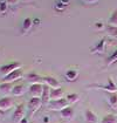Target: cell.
I'll list each match as a JSON object with an SVG mask.
<instances>
[{
  "label": "cell",
  "instance_id": "cell-30",
  "mask_svg": "<svg viewBox=\"0 0 117 123\" xmlns=\"http://www.w3.org/2000/svg\"><path fill=\"white\" fill-rule=\"evenodd\" d=\"M19 1L20 0H6V2H7L8 5H17Z\"/></svg>",
  "mask_w": 117,
  "mask_h": 123
},
{
  "label": "cell",
  "instance_id": "cell-6",
  "mask_svg": "<svg viewBox=\"0 0 117 123\" xmlns=\"http://www.w3.org/2000/svg\"><path fill=\"white\" fill-rule=\"evenodd\" d=\"M29 94L30 97H41L42 92H43V83L38 82V83H32L29 86Z\"/></svg>",
  "mask_w": 117,
  "mask_h": 123
},
{
  "label": "cell",
  "instance_id": "cell-9",
  "mask_svg": "<svg viewBox=\"0 0 117 123\" xmlns=\"http://www.w3.org/2000/svg\"><path fill=\"white\" fill-rule=\"evenodd\" d=\"M13 105H14L13 98L10 97V96H5V97H1V98H0V110L6 111L7 109L12 108Z\"/></svg>",
  "mask_w": 117,
  "mask_h": 123
},
{
  "label": "cell",
  "instance_id": "cell-26",
  "mask_svg": "<svg viewBox=\"0 0 117 123\" xmlns=\"http://www.w3.org/2000/svg\"><path fill=\"white\" fill-rule=\"evenodd\" d=\"M54 10L58 11V12H62V11L66 10V5H63L60 0H58V1L55 2V5H54Z\"/></svg>",
  "mask_w": 117,
  "mask_h": 123
},
{
  "label": "cell",
  "instance_id": "cell-33",
  "mask_svg": "<svg viewBox=\"0 0 117 123\" xmlns=\"http://www.w3.org/2000/svg\"><path fill=\"white\" fill-rule=\"evenodd\" d=\"M39 22H40L39 19H34V20H33V25H38Z\"/></svg>",
  "mask_w": 117,
  "mask_h": 123
},
{
  "label": "cell",
  "instance_id": "cell-22",
  "mask_svg": "<svg viewBox=\"0 0 117 123\" xmlns=\"http://www.w3.org/2000/svg\"><path fill=\"white\" fill-rule=\"evenodd\" d=\"M109 104L111 108L117 109V93H109Z\"/></svg>",
  "mask_w": 117,
  "mask_h": 123
},
{
  "label": "cell",
  "instance_id": "cell-20",
  "mask_svg": "<svg viewBox=\"0 0 117 123\" xmlns=\"http://www.w3.org/2000/svg\"><path fill=\"white\" fill-rule=\"evenodd\" d=\"M101 123H117V116L114 114H108L105 116H103Z\"/></svg>",
  "mask_w": 117,
  "mask_h": 123
},
{
  "label": "cell",
  "instance_id": "cell-29",
  "mask_svg": "<svg viewBox=\"0 0 117 123\" xmlns=\"http://www.w3.org/2000/svg\"><path fill=\"white\" fill-rule=\"evenodd\" d=\"M82 1L87 5H95V4L98 2V0H82Z\"/></svg>",
  "mask_w": 117,
  "mask_h": 123
},
{
  "label": "cell",
  "instance_id": "cell-3",
  "mask_svg": "<svg viewBox=\"0 0 117 123\" xmlns=\"http://www.w3.org/2000/svg\"><path fill=\"white\" fill-rule=\"evenodd\" d=\"M26 114V105L23 103H20L15 107V110L13 113V121L14 123H20L22 118H25Z\"/></svg>",
  "mask_w": 117,
  "mask_h": 123
},
{
  "label": "cell",
  "instance_id": "cell-13",
  "mask_svg": "<svg viewBox=\"0 0 117 123\" xmlns=\"http://www.w3.org/2000/svg\"><path fill=\"white\" fill-rule=\"evenodd\" d=\"M41 101H42V104H48L50 101V87L46 83H43V92L41 96Z\"/></svg>",
  "mask_w": 117,
  "mask_h": 123
},
{
  "label": "cell",
  "instance_id": "cell-19",
  "mask_svg": "<svg viewBox=\"0 0 117 123\" xmlns=\"http://www.w3.org/2000/svg\"><path fill=\"white\" fill-rule=\"evenodd\" d=\"M105 31H107L108 35L114 39H117V26L112 25H105Z\"/></svg>",
  "mask_w": 117,
  "mask_h": 123
},
{
  "label": "cell",
  "instance_id": "cell-23",
  "mask_svg": "<svg viewBox=\"0 0 117 123\" xmlns=\"http://www.w3.org/2000/svg\"><path fill=\"white\" fill-rule=\"evenodd\" d=\"M108 25H112V26H117V8L111 12L109 20H108Z\"/></svg>",
  "mask_w": 117,
  "mask_h": 123
},
{
  "label": "cell",
  "instance_id": "cell-27",
  "mask_svg": "<svg viewBox=\"0 0 117 123\" xmlns=\"http://www.w3.org/2000/svg\"><path fill=\"white\" fill-rule=\"evenodd\" d=\"M94 27L96 31H102V29H105V25L102 22V21H96L94 24Z\"/></svg>",
  "mask_w": 117,
  "mask_h": 123
},
{
  "label": "cell",
  "instance_id": "cell-34",
  "mask_svg": "<svg viewBox=\"0 0 117 123\" xmlns=\"http://www.w3.org/2000/svg\"><path fill=\"white\" fill-rule=\"evenodd\" d=\"M20 123H28V120L25 117V118H22V120H21V122H20Z\"/></svg>",
  "mask_w": 117,
  "mask_h": 123
},
{
  "label": "cell",
  "instance_id": "cell-25",
  "mask_svg": "<svg viewBox=\"0 0 117 123\" xmlns=\"http://www.w3.org/2000/svg\"><path fill=\"white\" fill-rule=\"evenodd\" d=\"M67 101L69 102V104H73V103H76L80 98V95L78 94H75V93H71V94H68L66 96Z\"/></svg>",
  "mask_w": 117,
  "mask_h": 123
},
{
  "label": "cell",
  "instance_id": "cell-17",
  "mask_svg": "<svg viewBox=\"0 0 117 123\" xmlns=\"http://www.w3.org/2000/svg\"><path fill=\"white\" fill-rule=\"evenodd\" d=\"M25 77H26L28 81L33 82V83H38L39 81H42V77H40V75H38V74L34 73V72H29V73H27V74L25 75Z\"/></svg>",
  "mask_w": 117,
  "mask_h": 123
},
{
  "label": "cell",
  "instance_id": "cell-16",
  "mask_svg": "<svg viewBox=\"0 0 117 123\" xmlns=\"http://www.w3.org/2000/svg\"><path fill=\"white\" fill-rule=\"evenodd\" d=\"M78 76V72L76 69H68L66 73H64V77L68 80V81H75Z\"/></svg>",
  "mask_w": 117,
  "mask_h": 123
},
{
  "label": "cell",
  "instance_id": "cell-18",
  "mask_svg": "<svg viewBox=\"0 0 117 123\" xmlns=\"http://www.w3.org/2000/svg\"><path fill=\"white\" fill-rule=\"evenodd\" d=\"M13 87H14L13 82H2V83H0V92H2L4 94H7V93L12 92Z\"/></svg>",
  "mask_w": 117,
  "mask_h": 123
},
{
  "label": "cell",
  "instance_id": "cell-7",
  "mask_svg": "<svg viewBox=\"0 0 117 123\" xmlns=\"http://www.w3.org/2000/svg\"><path fill=\"white\" fill-rule=\"evenodd\" d=\"M23 76V70L21 68H18L15 70H13L12 73H10L8 75L2 77V82H14L17 80H19L20 77Z\"/></svg>",
  "mask_w": 117,
  "mask_h": 123
},
{
  "label": "cell",
  "instance_id": "cell-5",
  "mask_svg": "<svg viewBox=\"0 0 117 123\" xmlns=\"http://www.w3.org/2000/svg\"><path fill=\"white\" fill-rule=\"evenodd\" d=\"M27 105H28V109L30 110V115L33 116V115L40 109V107L42 105L41 97H30Z\"/></svg>",
  "mask_w": 117,
  "mask_h": 123
},
{
  "label": "cell",
  "instance_id": "cell-1",
  "mask_svg": "<svg viewBox=\"0 0 117 123\" xmlns=\"http://www.w3.org/2000/svg\"><path fill=\"white\" fill-rule=\"evenodd\" d=\"M88 88H95V89H102L107 93H117V86L115 85L114 80L111 77L108 79L107 85H90L88 86Z\"/></svg>",
  "mask_w": 117,
  "mask_h": 123
},
{
  "label": "cell",
  "instance_id": "cell-14",
  "mask_svg": "<svg viewBox=\"0 0 117 123\" xmlns=\"http://www.w3.org/2000/svg\"><path fill=\"white\" fill-rule=\"evenodd\" d=\"M63 97V90L62 88H55V89H50V100H58Z\"/></svg>",
  "mask_w": 117,
  "mask_h": 123
},
{
  "label": "cell",
  "instance_id": "cell-2",
  "mask_svg": "<svg viewBox=\"0 0 117 123\" xmlns=\"http://www.w3.org/2000/svg\"><path fill=\"white\" fill-rule=\"evenodd\" d=\"M47 105H48V109H50V110L60 111V110H62L63 108L68 107L69 102L67 101V98H63V97H62V98H58V100H50Z\"/></svg>",
  "mask_w": 117,
  "mask_h": 123
},
{
  "label": "cell",
  "instance_id": "cell-31",
  "mask_svg": "<svg viewBox=\"0 0 117 123\" xmlns=\"http://www.w3.org/2000/svg\"><path fill=\"white\" fill-rule=\"evenodd\" d=\"M60 1H61V2L63 4V5H66V6H67L69 2H70V0H60Z\"/></svg>",
  "mask_w": 117,
  "mask_h": 123
},
{
  "label": "cell",
  "instance_id": "cell-36",
  "mask_svg": "<svg viewBox=\"0 0 117 123\" xmlns=\"http://www.w3.org/2000/svg\"><path fill=\"white\" fill-rule=\"evenodd\" d=\"M2 2H6V0H0V4H2Z\"/></svg>",
  "mask_w": 117,
  "mask_h": 123
},
{
  "label": "cell",
  "instance_id": "cell-15",
  "mask_svg": "<svg viewBox=\"0 0 117 123\" xmlns=\"http://www.w3.org/2000/svg\"><path fill=\"white\" fill-rule=\"evenodd\" d=\"M25 93V85L23 83H19V85H15L12 89V94L13 96H21Z\"/></svg>",
  "mask_w": 117,
  "mask_h": 123
},
{
  "label": "cell",
  "instance_id": "cell-28",
  "mask_svg": "<svg viewBox=\"0 0 117 123\" xmlns=\"http://www.w3.org/2000/svg\"><path fill=\"white\" fill-rule=\"evenodd\" d=\"M7 6H8L7 2H2V4H0V14H4V13L7 12V8H8Z\"/></svg>",
  "mask_w": 117,
  "mask_h": 123
},
{
  "label": "cell",
  "instance_id": "cell-35",
  "mask_svg": "<svg viewBox=\"0 0 117 123\" xmlns=\"http://www.w3.org/2000/svg\"><path fill=\"white\" fill-rule=\"evenodd\" d=\"M22 2H30V1H33V0H21Z\"/></svg>",
  "mask_w": 117,
  "mask_h": 123
},
{
  "label": "cell",
  "instance_id": "cell-32",
  "mask_svg": "<svg viewBox=\"0 0 117 123\" xmlns=\"http://www.w3.org/2000/svg\"><path fill=\"white\" fill-rule=\"evenodd\" d=\"M43 123H49L48 116H45V117H43Z\"/></svg>",
  "mask_w": 117,
  "mask_h": 123
},
{
  "label": "cell",
  "instance_id": "cell-21",
  "mask_svg": "<svg viewBox=\"0 0 117 123\" xmlns=\"http://www.w3.org/2000/svg\"><path fill=\"white\" fill-rule=\"evenodd\" d=\"M32 26H33V20L30 18H26L22 22V29H21L22 33H27L29 29L32 28Z\"/></svg>",
  "mask_w": 117,
  "mask_h": 123
},
{
  "label": "cell",
  "instance_id": "cell-10",
  "mask_svg": "<svg viewBox=\"0 0 117 123\" xmlns=\"http://www.w3.org/2000/svg\"><path fill=\"white\" fill-rule=\"evenodd\" d=\"M58 113H60L61 118L67 120V121H70V120L74 117V109H73V107H70V105L66 107V108H63V109L60 110Z\"/></svg>",
  "mask_w": 117,
  "mask_h": 123
},
{
  "label": "cell",
  "instance_id": "cell-11",
  "mask_svg": "<svg viewBox=\"0 0 117 123\" xmlns=\"http://www.w3.org/2000/svg\"><path fill=\"white\" fill-rule=\"evenodd\" d=\"M42 83L48 85L52 89L60 88V82H58L55 77H53V76H43V77H42Z\"/></svg>",
  "mask_w": 117,
  "mask_h": 123
},
{
  "label": "cell",
  "instance_id": "cell-12",
  "mask_svg": "<svg viewBox=\"0 0 117 123\" xmlns=\"http://www.w3.org/2000/svg\"><path fill=\"white\" fill-rule=\"evenodd\" d=\"M84 118L87 123H98V117L97 115L94 113L91 109H86L84 110Z\"/></svg>",
  "mask_w": 117,
  "mask_h": 123
},
{
  "label": "cell",
  "instance_id": "cell-8",
  "mask_svg": "<svg viewBox=\"0 0 117 123\" xmlns=\"http://www.w3.org/2000/svg\"><path fill=\"white\" fill-rule=\"evenodd\" d=\"M105 47H107V40H105V38H102V39H99L93 47L90 48V53H91V54L104 53V52H105Z\"/></svg>",
  "mask_w": 117,
  "mask_h": 123
},
{
  "label": "cell",
  "instance_id": "cell-24",
  "mask_svg": "<svg viewBox=\"0 0 117 123\" xmlns=\"http://www.w3.org/2000/svg\"><path fill=\"white\" fill-rule=\"evenodd\" d=\"M117 61V49L116 50H114L107 59V66H111L112 63H115Z\"/></svg>",
  "mask_w": 117,
  "mask_h": 123
},
{
  "label": "cell",
  "instance_id": "cell-4",
  "mask_svg": "<svg viewBox=\"0 0 117 123\" xmlns=\"http://www.w3.org/2000/svg\"><path fill=\"white\" fill-rule=\"evenodd\" d=\"M18 68H20V62H18V61H12L10 63H6V65L0 67V73L2 74V77H4V76L8 75L10 73H12L13 70H15Z\"/></svg>",
  "mask_w": 117,
  "mask_h": 123
}]
</instances>
